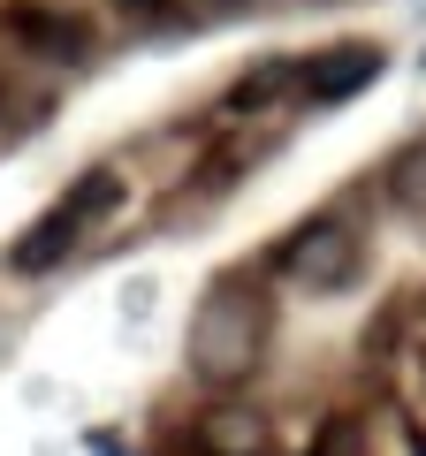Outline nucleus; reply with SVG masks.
<instances>
[{
    "label": "nucleus",
    "mask_w": 426,
    "mask_h": 456,
    "mask_svg": "<svg viewBox=\"0 0 426 456\" xmlns=\"http://www.w3.org/2000/svg\"><path fill=\"white\" fill-rule=\"evenodd\" d=\"M115 206H122V175H115V167H84V175L61 191V206H46V213L16 236L8 266H16V274H46V266H61L69 244H77V236H92Z\"/></svg>",
    "instance_id": "1"
},
{
    "label": "nucleus",
    "mask_w": 426,
    "mask_h": 456,
    "mask_svg": "<svg viewBox=\"0 0 426 456\" xmlns=\"http://www.w3.org/2000/svg\"><path fill=\"white\" fill-rule=\"evenodd\" d=\"M259 350H266V312L251 305L244 289H213L206 305H198V320H191V373L206 380V388L244 380L251 365H259Z\"/></svg>",
    "instance_id": "2"
},
{
    "label": "nucleus",
    "mask_w": 426,
    "mask_h": 456,
    "mask_svg": "<svg viewBox=\"0 0 426 456\" xmlns=\"http://www.w3.org/2000/svg\"><path fill=\"white\" fill-rule=\"evenodd\" d=\"M290 274L305 281L312 297H343L350 281L365 274V236L343 221V213H320V221L297 228V244H290Z\"/></svg>",
    "instance_id": "3"
},
{
    "label": "nucleus",
    "mask_w": 426,
    "mask_h": 456,
    "mask_svg": "<svg viewBox=\"0 0 426 456\" xmlns=\"http://www.w3.org/2000/svg\"><path fill=\"white\" fill-rule=\"evenodd\" d=\"M381 61H389V53H381V46H365V38H350V46H328V53H312V61H305V99H312V107H335V99L365 92V84L381 77Z\"/></svg>",
    "instance_id": "4"
},
{
    "label": "nucleus",
    "mask_w": 426,
    "mask_h": 456,
    "mask_svg": "<svg viewBox=\"0 0 426 456\" xmlns=\"http://www.w3.org/2000/svg\"><path fill=\"white\" fill-rule=\"evenodd\" d=\"M16 38L31 53H46V61H77V53L92 46V31H84L77 16H46V8H16Z\"/></svg>",
    "instance_id": "5"
},
{
    "label": "nucleus",
    "mask_w": 426,
    "mask_h": 456,
    "mask_svg": "<svg viewBox=\"0 0 426 456\" xmlns=\"http://www.w3.org/2000/svg\"><path fill=\"white\" fill-rule=\"evenodd\" d=\"M290 84H305V61H259L251 77H236L229 92H221V107L229 114H259V107H274Z\"/></svg>",
    "instance_id": "6"
},
{
    "label": "nucleus",
    "mask_w": 426,
    "mask_h": 456,
    "mask_svg": "<svg viewBox=\"0 0 426 456\" xmlns=\"http://www.w3.org/2000/svg\"><path fill=\"white\" fill-rule=\"evenodd\" d=\"M381 191H389L404 213H426V137H411V145L389 152V167H381Z\"/></svg>",
    "instance_id": "7"
},
{
    "label": "nucleus",
    "mask_w": 426,
    "mask_h": 456,
    "mask_svg": "<svg viewBox=\"0 0 426 456\" xmlns=\"http://www.w3.org/2000/svg\"><path fill=\"white\" fill-rule=\"evenodd\" d=\"M115 8H122V16H130V23H152V16H160V8H168V0H115Z\"/></svg>",
    "instance_id": "8"
}]
</instances>
